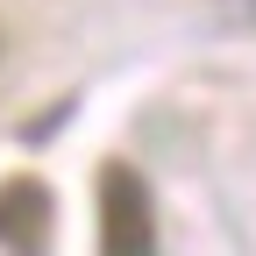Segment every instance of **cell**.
I'll list each match as a JSON object with an SVG mask.
<instances>
[{
    "instance_id": "obj_1",
    "label": "cell",
    "mask_w": 256,
    "mask_h": 256,
    "mask_svg": "<svg viewBox=\"0 0 256 256\" xmlns=\"http://www.w3.org/2000/svg\"><path fill=\"white\" fill-rule=\"evenodd\" d=\"M100 256H156V206L128 164L100 171Z\"/></svg>"
},
{
    "instance_id": "obj_3",
    "label": "cell",
    "mask_w": 256,
    "mask_h": 256,
    "mask_svg": "<svg viewBox=\"0 0 256 256\" xmlns=\"http://www.w3.org/2000/svg\"><path fill=\"white\" fill-rule=\"evenodd\" d=\"M0 57H8V28H0Z\"/></svg>"
},
{
    "instance_id": "obj_2",
    "label": "cell",
    "mask_w": 256,
    "mask_h": 256,
    "mask_svg": "<svg viewBox=\"0 0 256 256\" xmlns=\"http://www.w3.org/2000/svg\"><path fill=\"white\" fill-rule=\"evenodd\" d=\"M57 242V200L43 178H8L0 185V249L8 256H50Z\"/></svg>"
}]
</instances>
